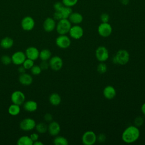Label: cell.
<instances>
[{"label":"cell","instance_id":"cell-16","mask_svg":"<svg viewBox=\"0 0 145 145\" xmlns=\"http://www.w3.org/2000/svg\"><path fill=\"white\" fill-rule=\"evenodd\" d=\"M39 50L33 46H30L28 48L25 50V56L27 58L31 59L35 61L39 57Z\"/></svg>","mask_w":145,"mask_h":145},{"label":"cell","instance_id":"cell-35","mask_svg":"<svg viewBox=\"0 0 145 145\" xmlns=\"http://www.w3.org/2000/svg\"><path fill=\"white\" fill-rule=\"evenodd\" d=\"M63 6H64V5L62 3V2H56L53 6L55 11H59L63 8Z\"/></svg>","mask_w":145,"mask_h":145},{"label":"cell","instance_id":"cell-20","mask_svg":"<svg viewBox=\"0 0 145 145\" xmlns=\"http://www.w3.org/2000/svg\"><path fill=\"white\" fill-rule=\"evenodd\" d=\"M23 107L25 110L32 112L35 111L37 108V104L36 101L33 100H29L26 101Z\"/></svg>","mask_w":145,"mask_h":145},{"label":"cell","instance_id":"cell-41","mask_svg":"<svg viewBox=\"0 0 145 145\" xmlns=\"http://www.w3.org/2000/svg\"><path fill=\"white\" fill-rule=\"evenodd\" d=\"M29 137L31 138L32 140L34 142H35V141L38 140V139H39V135L37 134H36V133H33V134H31Z\"/></svg>","mask_w":145,"mask_h":145},{"label":"cell","instance_id":"cell-6","mask_svg":"<svg viewBox=\"0 0 145 145\" xmlns=\"http://www.w3.org/2000/svg\"><path fill=\"white\" fill-rule=\"evenodd\" d=\"M95 56L99 62H104L109 58L108 50L104 46H100L96 49Z\"/></svg>","mask_w":145,"mask_h":145},{"label":"cell","instance_id":"cell-40","mask_svg":"<svg viewBox=\"0 0 145 145\" xmlns=\"http://www.w3.org/2000/svg\"><path fill=\"white\" fill-rule=\"evenodd\" d=\"M53 19L54 20H59L62 19L61 14L59 11H55V12L54 13V15H53Z\"/></svg>","mask_w":145,"mask_h":145},{"label":"cell","instance_id":"cell-23","mask_svg":"<svg viewBox=\"0 0 145 145\" xmlns=\"http://www.w3.org/2000/svg\"><path fill=\"white\" fill-rule=\"evenodd\" d=\"M33 142L29 137L24 135L21 137L17 142L18 145H32Z\"/></svg>","mask_w":145,"mask_h":145},{"label":"cell","instance_id":"cell-9","mask_svg":"<svg viewBox=\"0 0 145 145\" xmlns=\"http://www.w3.org/2000/svg\"><path fill=\"white\" fill-rule=\"evenodd\" d=\"M50 67L54 71L61 70L63 66V61L59 56H54L50 59L49 62Z\"/></svg>","mask_w":145,"mask_h":145},{"label":"cell","instance_id":"cell-27","mask_svg":"<svg viewBox=\"0 0 145 145\" xmlns=\"http://www.w3.org/2000/svg\"><path fill=\"white\" fill-rule=\"evenodd\" d=\"M53 143L56 145H67L69 144L67 139L62 136H57L54 139Z\"/></svg>","mask_w":145,"mask_h":145},{"label":"cell","instance_id":"cell-12","mask_svg":"<svg viewBox=\"0 0 145 145\" xmlns=\"http://www.w3.org/2000/svg\"><path fill=\"white\" fill-rule=\"evenodd\" d=\"M21 26L24 31H31L34 28L35 21L32 17L25 16L22 20Z\"/></svg>","mask_w":145,"mask_h":145},{"label":"cell","instance_id":"cell-38","mask_svg":"<svg viewBox=\"0 0 145 145\" xmlns=\"http://www.w3.org/2000/svg\"><path fill=\"white\" fill-rule=\"evenodd\" d=\"M105 140H106V135L103 133H101L98 136H97V140H98L99 142L103 143V142H104Z\"/></svg>","mask_w":145,"mask_h":145},{"label":"cell","instance_id":"cell-11","mask_svg":"<svg viewBox=\"0 0 145 145\" xmlns=\"http://www.w3.org/2000/svg\"><path fill=\"white\" fill-rule=\"evenodd\" d=\"M36 122L34 120L31 118H26L23 119L20 122V127L24 131H29L35 127Z\"/></svg>","mask_w":145,"mask_h":145},{"label":"cell","instance_id":"cell-36","mask_svg":"<svg viewBox=\"0 0 145 145\" xmlns=\"http://www.w3.org/2000/svg\"><path fill=\"white\" fill-rule=\"evenodd\" d=\"M100 20L101 23H108L109 20V15L106 13H103L100 15Z\"/></svg>","mask_w":145,"mask_h":145},{"label":"cell","instance_id":"cell-37","mask_svg":"<svg viewBox=\"0 0 145 145\" xmlns=\"http://www.w3.org/2000/svg\"><path fill=\"white\" fill-rule=\"evenodd\" d=\"M39 66L40 67L41 70H46L49 66V63L47 62V61H42Z\"/></svg>","mask_w":145,"mask_h":145},{"label":"cell","instance_id":"cell-28","mask_svg":"<svg viewBox=\"0 0 145 145\" xmlns=\"http://www.w3.org/2000/svg\"><path fill=\"white\" fill-rule=\"evenodd\" d=\"M35 128L37 131L41 134L45 133L48 131V126L44 122H40L37 123L35 126Z\"/></svg>","mask_w":145,"mask_h":145},{"label":"cell","instance_id":"cell-21","mask_svg":"<svg viewBox=\"0 0 145 145\" xmlns=\"http://www.w3.org/2000/svg\"><path fill=\"white\" fill-rule=\"evenodd\" d=\"M14 44L13 40L9 37H5L2 39L0 42V45L3 49H9Z\"/></svg>","mask_w":145,"mask_h":145},{"label":"cell","instance_id":"cell-45","mask_svg":"<svg viewBox=\"0 0 145 145\" xmlns=\"http://www.w3.org/2000/svg\"><path fill=\"white\" fill-rule=\"evenodd\" d=\"M122 4L124 5H126L129 3V0H120Z\"/></svg>","mask_w":145,"mask_h":145},{"label":"cell","instance_id":"cell-17","mask_svg":"<svg viewBox=\"0 0 145 145\" xmlns=\"http://www.w3.org/2000/svg\"><path fill=\"white\" fill-rule=\"evenodd\" d=\"M103 95L106 99H113L116 95V89L112 86H107L103 89Z\"/></svg>","mask_w":145,"mask_h":145},{"label":"cell","instance_id":"cell-3","mask_svg":"<svg viewBox=\"0 0 145 145\" xmlns=\"http://www.w3.org/2000/svg\"><path fill=\"white\" fill-rule=\"evenodd\" d=\"M71 26V23L68 19H62L58 20L56 28L59 35H66L69 33Z\"/></svg>","mask_w":145,"mask_h":145},{"label":"cell","instance_id":"cell-14","mask_svg":"<svg viewBox=\"0 0 145 145\" xmlns=\"http://www.w3.org/2000/svg\"><path fill=\"white\" fill-rule=\"evenodd\" d=\"M48 131L52 136H57L61 131L59 124L56 121H51L48 126Z\"/></svg>","mask_w":145,"mask_h":145},{"label":"cell","instance_id":"cell-44","mask_svg":"<svg viewBox=\"0 0 145 145\" xmlns=\"http://www.w3.org/2000/svg\"><path fill=\"white\" fill-rule=\"evenodd\" d=\"M33 144H34V145H43L44 144H43V143H42L41 141H39V140H37L34 142L33 143Z\"/></svg>","mask_w":145,"mask_h":145},{"label":"cell","instance_id":"cell-31","mask_svg":"<svg viewBox=\"0 0 145 145\" xmlns=\"http://www.w3.org/2000/svg\"><path fill=\"white\" fill-rule=\"evenodd\" d=\"M78 1V0H62V2L64 6L70 7L75 6L77 3Z\"/></svg>","mask_w":145,"mask_h":145},{"label":"cell","instance_id":"cell-22","mask_svg":"<svg viewBox=\"0 0 145 145\" xmlns=\"http://www.w3.org/2000/svg\"><path fill=\"white\" fill-rule=\"evenodd\" d=\"M49 102L54 106H57L61 102V97L57 93H53L49 96Z\"/></svg>","mask_w":145,"mask_h":145},{"label":"cell","instance_id":"cell-43","mask_svg":"<svg viewBox=\"0 0 145 145\" xmlns=\"http://www.w3.org/2000/svg\"><path fill=\"white\" fill-rule=\"evenodd\" d=\"M141 111L142 113L145 116V103H143L141 106Z\"/></svg>","mask_w":145,"mask_h":145},{"label":"cell","instance_id":"cell-2","mask_svg":"<svg viewBox=\"0 0 145 145\" xmlns=\"http://www.w3.org/2000/svg\"><path fill=\"white\" fill-rule=\"evenodd\" d=\"M130 59V54L125 49L119 50L113 58V62L115 64L125 65L128 63Z\"/></svg>","mask_w":145,"mask_h":145},{"label":"cell","instance_id":"cell-42","mask_svg":"<svg viewBox=\"0 0 145 145\" xmlns=\"http://www.w3.org/2000/svg\"><path fill=\"white\" fill-rule=\"evenodd\" d=\"M25 70H26V69H25L23 66H21V67H19V69H18V71H19L20 74H22V73L25 72Z\"/></svg>","mask_w":145,"mask_h":145},{"label":"cell","instance_id":"cell-8","mask_svg":"<svg viewBox=\"0 0 145 145\" xmlns=\"http://www.w3.org/2000/svg\"><path fill=\"white\" fill-rule=\"evenodd\" d=\"M69 33L70 37L74 39L78 40L82 37L84 34V30L83 28L78 24H75L71 26Z\"/></svg>","mask_w":145,"mask_h":145},{"label":"cell","instance_id":"cell-24","mask_svg":"<svg viewBox=\"0 0 145 145\" xmlns=\"http://www.w3.org/2000/svg\"><path fill=\"white\" fill-rule=\"evenodd\" d=\"M52 53L48 49H42L39 53V57L42 61H48L51 57Z\"/></svg>","mask_w":145,"mask_h":145},{"label":"cell","instance_id":"cell-32","mask_svg":"<svg viewBox=\"0 0 145 145\" xmlns=\"http://www.w3.org/2000/svg\"><path fill=\"white\" fill-rule=\"evenodd\" d=\"M1 62L3 65H8L12 62L11 57L7 55H3L1 57Z\"/></svg>","mask_w":145,"mask_h":145},{"label":"cell","instance_id":"cell-19","mask_svg":"<svg viewBox=\"0 0 145 145\" xmlns=\"http://www.w3.org/2000/svg\"><path fill=\"white\" fill-rule=\"evenodd\" d=\"M19 82L24 86L30 85L33 81V78L31 75L27 73H22L19 77Z\"/></svg>","mask_w":145,"mask_h":145},{"label":"cell","instance_id":"cell-7","mask_svg":"<svg viewBox=\"0 0 145 145\" xmlns=\"http://www.w3.org/2000/svg\"><path fill=\"white\" fill-rule=\"evenodd\" d=\"M56 44L61 49H66L71 45V40L66 35H59L56 40Z\"/></svg>","mask_w":145,"mask_h":145},{"label":"cell","instance_id":"cell-18","mask_svg":"<svg viewBox=\"0 0 145 145\" xmlns=\"http://www.w3.org/2000/svg\"><path fill=\"white\" fill-rule=\"evenodd\" d=\"M68 19L71 24H79L83 22V17L82 15L79 12H72V13L70 15Z\"/></svg>","mask_w":145,"mask_h":145},{"label":"cell","instance_id":"cell-25","mask_svg":"<svg viewBox=\"0 0 145 145\" xmlns=\"http://www.w3.org/2000/svg\"><path fill=\"white\" fill-rule=\"evenodd\" d=\"M62 19H68L70 15L72 13V9L70 7L64 6L63 8L59 11Z\"/></svg>","mask_w":145,"mask_h":145},{"label":"cell","instance_id":"cell-13","mask_svg":"<svg viewBox=\"0 0 145 145\" xmlns=\"http://www.w3.org/2000/svg\"><path fill=\"white\" fill-rule=\"evenodd\" d=\"M26 58L27 57L24 53L20 51H18L14 53L11 56L12 62H13L15 65H20L23 64Z\"/></svg>","mask_w":145,"mask_h":145},{"label":"cell","instance_id":"cell-26","mask_svg":"<svg viewBox=\"0 0 145 145\" xmlns=\"http://www.w3.org/2000/svg\"><path fill=\"white\" fill-rule=\"evenodd\" d=\"M20 105L13 104L12 105H11L8 109V113L11 116H16L18 115L20 111Z\"/></svg>","mask_w":145,"mask_h":145},{"label":"cell","instance_id":"cell-33","mask_svg":"<svg viewBox=\"0 0 145 145\" xmlns=\"http://www.w3.org/2000/svg\"><path fill=\"white\" fill-rule=\"evenodd\" d=\"M41 69L40 68V67L38 65H35V66H33L31 68V71L32 72V74L37 75H39L41 73Z\"/></svg>","mask_w":145,"mask_h":145},{"label":"cell","instance_id":"cell-34","mask_svg":"<svg viewBox=\"0 0 145 145\" xmlns=\"http://www.w3.org/2000/svg\"><path fill=\"white\" fill-rule=\"evenodd\" d=\"M134 125L135 126L139 127L143 125V123L144 122V120H143V118L141 116H138L134 119Z\"/></svg>","mask_w":145,"mask_h":145},{"label":"cell","instance_id":"cell-15","mask_svg":"<svg viewBox=\"0 0 145 145\" xmlns=\"http://www.w3.org/2000/svg\"><path fill=\"white\" fill-rule=\"evenodd\" d=\"M56 27V23L55 20L52 18H47L44 22L43 28L47 32L53 31Z\"/></svg>","mask_w":145,"mask_h":145},{"label":"cell","instance_id":"cell-39","mask_svg":"<svg viewBox=\"0 0 145 145\" xmlns=\"http://www.w3.org/2000/svg\"><path fill=\"white\" fill-rule=\"evenodd\" d=\"M44 120H45L46 122H50L51 121H52V120H53V116H52L50 113H46V114L44 115Z\"/></svg>","mask_w":145,"mask_h":145},{"label":"cell","instance_id":"cell-1","mask_svg":"<svg viewBox=\"0 0 145 145\" xmlns=\"http://www.w3.org/2000/svg\"><path fill=\"white\" fill-rule=\"evenodd\" d=\"M140 131L135 125L127 127L122 134V140L126 143L130 144L136 142L139 138Z\"/></svg>","mask_w":145,"mask_h":145},{"label":"cell","instance_id":"cell-4","mask_svg":"<svg viewBox=\"0 0 145 145\" xmlns=\"http://www.w3.org/2000/svg\"><path fill=\"white\" fill-rule=\"evenodd\" d=\"M96 141L97 135L93 131H86L82 135V142L84 145H93Z\"/></svg>","mask_w":145,"mask_h":145},{"label":"cell","instance_id":"cell-29","mask_svg":"<svg viewBox=\"0 0 145 145\" xmlns=\"http://www.w3.org/2000/svg\"><path fill=\"white\" fill-rule=\"evenodd\" d=\"M97 70L100 74H104L107 71V66L104 62H101L97 67Z\"/></svg>","mask_w":145,"mask_h":145},{"label":"cell","instance_id":"cell-30","mask_svg":"<svg viewBox=\"0 0 145 145\" xmlns=\"http://www.w3.org/2000/svg\"><path fill=\"white\" fill-rule=\"evenodd\" d=\"M33 66V61L29 59L26 58L24 62L23 63V66L25 69H31V68Z\"/></svg>","mask_w":145,"mask_h":145},{"label":"cell","instance_id":"cell-10","mask_svg":"<svg viewBox=\"0 0 145 145\" xmlns=\"http://www.w3.org/2000/svg\"><path fill=\"white\" fill-rule=\"evenodd\" d=\"M25 95L20 91H14L11 96V100L13 104L20 105L23 104L25 101Z\"/></svg>","mask_w":145,"mask_h":145},{"label":"cell","instance_id":"cell-5","mask_svg":"<svg viewBox=\"0 0 145 145\" xmlns=\"http://www.w3.org/2000/svg\"><path fill=\"white\" fill-rule=\"evenodd\" d=\"M97 32L103 37H109L112 32V27L109 23H101L97 28Z\"/></svg>","mask_w":145,"mask_h":145}]
</instances>
